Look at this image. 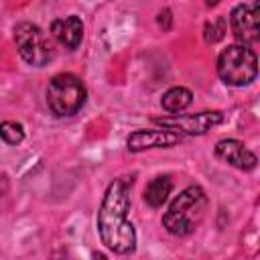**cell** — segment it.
Masks as SVG:
<instances>
[{
    "label": "cell",
    "mask_w": 260,
    "mask_h": 260,
    "mask_svg": "<svg viewBox=\"0 0 260 260\" xmlns=\"http://www.w3.org/2000/svg\"><path fill=\"white\" fill-rule=\"evenodd\" d=\"M134 177L114 179L102 197L95 228L102 244L114 254H132L136 250V230L128 219L130 213V191Z\"/></svg>",
    "instance_id": "cell-1"
},
{
    "label": "cell",
    "mask_w": 260,
    "mask_h": 260,
    "mask_svg": "<svg viewBox=\"0 0 260 260\" xmlns=\"http://www.w3.org/2000/svg\"><path fill=\"white\" fill-rule=\"evenodd\" d=\"M209 199L201 185H189L185 187L167 207L162 213V228L177 238H185L197 230L201 223L205 211H207Z\"/></svg>",
    "instance_id": "cell-2"
},
{
    "label": "cell",
    "mask_w": 260,
    "mask_h": 260,
    "mask_svg": "<svg viewBox=\"0 0 260 260\" xmlns=\"http://www.w3.org/2000/svg\"><path fill=\"white\" fill-rule=\"evenodd\" d=\"M219 79L230 87L250 85L258 75V57L250 45H230L217 55L215 63Z\"/></svg>",
    "instance_id": "cell-3"
},
{
    "label": "cell",
    "mask_w": 260,
    "mask_h": 260,
    "mask_svg": "<svg viewBox=\"0 0 260 260\" xmlns=\"http://www.w3.org/2000/svg\"><path fill=\"white\" fill-rule=\"evenodd\" d=\"M45 95L53 116L69 118V116H75L85 106L87 87L73 73H57L55 77H51Z\"/></svg>",
    "instance_id": "cell-4"
},
{
    "label": "cell",
    "mask_w": 260,
    "mask_h": 260,
    "mask_svg": "<svg viewBox=\"0 0 260 260\" xmlns=\"http://www.w3.org/2000/svg\"><path fill=\"white\" fill-rule=\"evenodd\" d=\"M16 51L32 67H45L55 57V47L49 35L35 22H18L14 26Z\"/></svg>",
    "instance_id": "cell-5"
},
{
    "label": "cell",
    "mask_w": 260,
    "mask_h": 260,
    "mask_svg": "<svg viewBox=\"0 0 260 260\" xmlns=\"http://www.w3.org/2000/svg\"><path fill=\"white\" fill-rule=\"evenodd\" d=\"M152 122L181 136H203L223 122V114L219 110H205L197 114H169L162 118H152Z\"/></svg>",
    "instance_id": "cell-6"
},
{
    "label": "cell",
    "mask_w": 260,
    "mask_h": 260,
    "mask_svg": "<svg viewBox=\"0 0 260 260\" xmlns=\"http://www.w3.org/2000/svg\"><path fill=\"white\" fill-rule=\"evenodd\" d=\"M230 28L234 39L240 45H254L260 41V24H258V2L254 4H238L230 12Z\"/></svg>",
    "instance_id": "cell-7"
},
{
    "label": "cell",
    "mask_w": 260,
    "mask_h": 260,
    "mask_svg": "<svg viewBox=\"0 0 260 260\" xmlns=\"http://www.w3.org/2000/svg\"><path fill=\"white\" fill-rule=\"evenodd\" d=\"M181 140L183 136L169 128H138L128 134L126 148L130 152H142L148 148H171Z\"/></svg>",
    "instance_id": "cell-8"
},
{
    "label": "cell",
    "mask_w": 260,
    "mask_h": 260,
    "mask_svg": "<svg viewBox=\"0 0 260 260\" xmlns=\"http://www.w3.org/2000/svg\"><path fill=\"white\" fill-rule=\"evenodd\" d=\"M213 152L221 162H225V165H230V167H234L238 171H244V173L254 171L256 165H258V156L238 138H221V140H217Z\"/></svg>",
    "instance_id": "cell-9"
},
{
    "label": "cell",
    "mask_w": 260,
    "mask_h": 260,
    "mask_svg": "<svg viewBox=\"0 0 260 260\" xmlns=\"http://www.w3.org/2000/svg\"><path fill=\"white\" fill-rule=\"evenodd\" d=\"M51 37L69 51H75L83 41V20L77 14L55 18L51 22Z\"/></svg>",
    "instance_id": "cell-10"
},
{
    "label": "cell",
    "mask_w": 260,
    "mask_h": 260,
    "mask_svg": "<svg viewBox=\"0 0 260 260\" xmlns=\"http://www.w3.org/2000/svg\"><path fill=\"white\" fill-rule=\"evenodd\" d=\"M171 191H173L171 177L169 175H158V177H154V179L148 181V185L144 187V195L142 197H144V201H146L148 207L158 209V207H162L167 203Z\"/></svg>",
    "instance_id": "cell-11"
},
{
    "label": "cell",
    "mask_w": 260,
    "mask_h": 260,
    "mask_svg": "<svg viewBox=\"0 0 260 260\" xmlns=\"http://www.w3.org/2000/svg\"><path fill=\"white\" fill-rule=\"evenodd\" d=\"M191 104H193V91L183 85H175V87L167 89L160 98V106L167 114H181Z\"/></svg>",
    "instance_id": "cell-12"
},
{
    "label": "cell",
    "mask_w": 260,
    "mask_h": 260,
    "mask_svg": "<svg viewBox=\"0 0 260 260\" xmlns=\"http://www.w3.org/2000/svg\"><path fill=\"white\" fill-rule=\"evenodd\" d=\"M0 140L10 144V146H16L24 140V126L20 122H12V120H6L0 124Z\"/></svg>",
    "instance_id": "cell-13"
},
{
    "label": "cell",
    "mask_w": 260,
    "mask_h": 260,
    "mask_svg": "<svg viewBox=\"0 0 260 260\" xmlns=\"http://www.w3.org/2000/svg\"><path fill=\"white\" fill-rule=\"evenodd\" d=\"M223 37H225V18L217 16V18H213V20H209V22L205 24V28H203V39H205L207 45H213V43L221 41Z\"/></svg>",
    "instance_id": "cell-14"
},
{
    "label": "cell",
    "mask_w": 260,
    "mask_h": 260,
    "mask_svg": "<svg viewBox=\"0 0 260 260\" xmlns=\"http://www.w3.org/2000/svg\"><path fill=\"white\" fill-rule=\"evenodd\" d=\"M156 22H158V26H160L165 32H167V30H171V26H173V12H171L169 8L160 10V12H158Z\"/></svg>",
    "instance_id": "cell-15"
},
{
    "label": "cell",
    "mask_w": 260,
    "mask_h": 260,
    "mask_svg": "<svg viewBox=\"0 0 260 260\" xmlns=\"http://www.w3.org/2000/svg\"><path fill=\"white\" fill-rule=\"evenodd\" d=\"M217 2H219V0H207V2H205V4H207V6H209V8H211V6H215V4H217Z\"/></svg>",
    "instance_id": "cell-16"
}]
</instances>
